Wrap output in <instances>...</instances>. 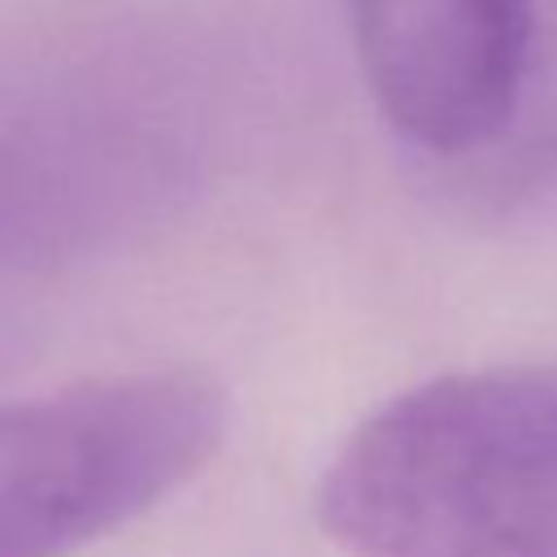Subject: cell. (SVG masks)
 <instances>
[{
  "label": "cell",
  "instance_id": "1",
  "mask_svg": "<svg viewBox=\"0 0 557 557\" xmlns=\"http://www.w3.org/2000/svg\"><path fill=\"white\" fill-rule=\"evenodd\" d=\"M244 104L235 48L170 4L0 13V265L65 270L139 244L218 174Z\"/></svg>",
  "mask_w": 557,
  "mask_h": 557
},
{
  "label": "cell",
  "instance_id": "2",
  "mask_svg": "<svg viewBox=\"0 0 557 557\" xmlns=\"http://www.w3.org/2000/svg\"><path fill=\"white\" fill-rule=\"evenodd\" d=\"M318 522L352 557H557V366L383 400L322 470Z\"/></svg>",
  "mask_w": 557,
  "mask_h": 557
},
{
  "label": "cell",
  "instance_id": "3",
  "mask_svg": "<svg viewBox=\"0 0 557 557\" xmlns=\"http://www.w3.org/2000/svg\"><path fill=\"white\" fill-rule=\"evenodd\" d=\"M226 392L139 370L0 400V557H70L144 518L213 461Z\"/></svg>",
  "mask_w": 557,
  "mask_h": 557
},
{
  "label": "cell",
  "instance_id": "4",
  "mask_svg": "<svg viewBox=\"0 0 557 557\" xmlns=\"http://www.w3.org/2000/svg\"><path fill=\"white\" fill-rule=\"evenodd\" d=\"M366 87L387 126L431 152L487 148L518 113L535 0H348Z\"/></svg>",
  "mask_w": 557,
  "mask_h": 557
}]
</instances>
